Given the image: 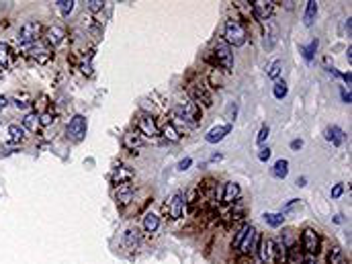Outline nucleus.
Wrapping results in <instances>:
<instances>
[{
	"label": "nucleus",
	"mask_w": 352,
	"mask_h": 264,
	"mask_svg": "<svg viewBox=\"0 0 352 264\" xmlns=\"http://www.w3.org/2000/svg\"><path fill=\"white\" fill-rule=\"evenodd\" d=\"M262 27H264V47L272 49L276 45V39H279V27H276V23L272 19L264 21Z\"/></svg>",
	"instance_id": "18"
},
{
	"label": "nucleus",
	"mask_w": 352,
	"mask_h": 264,
	"mask_svg": "<svg viewBox=\"0 0 352 264\" xmlns=\"http://www.w3.org/2000/svg\"><path fill=\"white\" fill-rule=\"evenodd\" d=\"M41 31H43V27H41L39 21H27V23L19 29L17 41H19L21 45H31V43H35V41L41 37Z\"/></svg>",
	"instance_id": "7"
},
{
	"label": "nucleus",
	"mask_w": 352,
	"mask_h": 264,
	"mask_svg": "<svg viewBox=\"0 0 352 264\" xmlns=\"http://www.w3.org/2000/svg\"><path fill=\"white\" fill-rule=\"evenodd\" d=\"M7 104H9V98L7 96H0V111L7 109Z\"/></svg>",
	"instance_id": "49"
},
{
	"label": "nucleus",
	"mask_w": 352,
	"mask_h": 264,
	"mask_svg": "<svg viewBox=\"0 0 352 264\" xmlns=\"http://www.w3.org/2000/svg\"><path fill=\"white\" fill-rule=\"evenodd\" d=\"M299 264H315V256H311V254H303Z\"/></svg>",
	"instance_id": "44"
},
{
	"label": "nucleus",
	"mask_w": 352,
	"mask_h": 264,
	"mask_svg": "<svg viewBox=\"0 0 352 264\" xmlns=\"http://www.w3.org/2000/svg\"><path fill=\"white\" fill-rule=\"evenodd\" d=\"M297 184H299V187H305V178H303V176H301V178H299V180H297Z\"/></svg>",
	"instance_id": "53"
},
{
	"label": "nucleus",
	"mask_w": 352,
	"mask_h": 264,
	"mask_svg": "<svg viewBox=\"0 0 352 264\" xmlns=\"http://www.w3.org/2000/svg\"><path fill=\"white\" fill-rule=\"evenodd\" d=\"M268 134H270L268 125H262V127H260V131H258V136H256V144H258V146H262V144L268 140Z\"/></svg>",
	"instance_id": "40"
},
{
	"label": "nucleus",
	"mask_w": 352,
	"mask_h": 264,
	"mask_svg": "<svg viewBox=\"0 0 352 264\" xmlns=\"http://www.w3.org/2000/svg\"><path fill=\"white\" fill-rule=\"evenodd\" d=\"M258 256L262 260V264H279V256H276V242L272 237H260L258 235V244H256Z\"/></svg>",
	"instance_id": "5"
},
{
	"label": "nucleus",
	"mask_w": 352,
	"mask_h": 264,
	"mask_svg": "<svg viewBox=\"0 0 352 264\" xmlns=\"http://www.w3.org/2000/svg\"><path fill=\"white\" fill-rule=\"evenodd\" d=\"M317 47H319V41H317V39H311V43H309V45L301 47L303 58H305L307 62H311V60H313V56H315V51H317Z\"/></svg>",
	"instance_id": "34"
},
{
	"label": "nucleus",
	"mask_w": 352,
	"mask_h": 264,
	"mask_svg": "<svg viewBox=\"0 0 352 264\" xmlns=\"http://www.w3.org/2000/svg\"><path fill=\"white\" fill-rule=\"evenodd\" d=\"M297 205H299V201H297V199H293V201H289V203L285 205V209H283V215H285V213H289L291 209H295Z\"/></svg>",
	"instance_id": "45"
},
{
	"label": "nucleus",
	"mask_w": 352,
	"mask_h": 264,
	"mask_svg": "<svg viewBox=\"0 0 352 264\" xmlns=\"http://www.w3.org/2000/svg\"><path fill=\"white\" fill-rule=\"evenodd\" d=\"M86 129H88V121H86V117H84V115H74V117L70 119V123H68L66 136H68V140H70V142L78 144V142H82V140L86 138Z\"/></svg>",
	"instance_id": "6"
},
{
	"label": "nucleus",
	"mask_w": 352,
	"mask_h": 264,
	"mask_svg": "<svg viewBox=\"0 0 352 264\" xmlns=\"http://www.w3.org/2000/svg\"><path fill=\"white\" fill-rule=\"evenodd\" d=\"M223 158V154H213L211 156V162H217V160H221Z\"/></svg>",
	"instance_id": "50"
},
{
	"label": "nucleus",
	"mask_w": 352,
	"mask_h": 264,
	"mask_svg": "<svg viewBox=\"0 0 352 264\" xmlns=\"http://www.w3.org/2000/svg\"><path fill=\"white\" fill-rule=\"evenodd\" d=\"M143 231L145 233H156L158 231V227H160V217L156 215V213H152V211H147L145 215H143Z\"/></svg>",
	"instance_id": "22"
},
{
	"label": "nucleus",
	"mask_w": 352,
	"mask_h": 264,
	"mask_svg": "<svg viewBox=\"0 0 352 264\" xmlns=\"http://www.w3.org/2000/svg\"><path fill=\"white\" fill-rule=\"evenodd\" d=\"M270 154H272L270 148H262V150L258 152V160H260V162H266V160L270 158Z\"/></svg>",
	"instance_id": "42"
},
{
	"label": "nucleus",
	"mask_w": 352,
	"mask_h": 264,
	"mask_svg": "<svg viewBox=\"0 0 352 264\" xmlns=\"http://www.w3.org/2000/svg\"><path fill=\"white\" fill-rule=\"evenodd\" d=\"M64 37H66V31L62 27H49L45 31V43H47V47H58L64 41Z\"/></svg>",
	"instance_id": "20"
},
{
	"label": "nucleus",
	"mask_w": 352,
	"mask_h": 264,
	"mask_svg": "<svg viewBox=\"0 0 352 264\" xmlns=\"http://www.w3.org/2000/svg\"><path fill=\"white\" fill-rule=\"evenodd\" d=\"M328 264H346V260H344V252L340 250V246L330 248V258H328Z\"/></svg>",
	"instance_id": "31"
},
{
	"label": "nucleus",
	"mask_w": 352,
	"mask_h": 264,
	"mask_svg": "<svg viewBox=\"0 0 352 264\" xmlns=\"http://www.w3.org/2000/svg\"><path fill=\"white\" fill-rule=\"evenodd\" d=\"M86 9H88L90 13H100V11L105 9V3H103V0H88V3H86Z\"/></svg>",
	"instance_id": "39"
},
{
	"label": "nucleus",
	"mask_w": 352,
	"mask_h": 264,
	"mask_svg": "<svg viewBox=\"0 0 352 264\" xmlns=\"http://www.w3.org/2000/svg\"><path fill=\"white\" fill-rule=\"evenodd\" d=\"M160 136L164 138V140H168V142H181V131L176 129L172 123H166L162 129H160Z\"/></svg>",
	"instance_id": "24"
},
{
	"label": "nucleus",
	"mask_w": 352,
	"mask_h": 264,
	"mask_svg": "<svg viewBox=\"0 0 352 264\" xmlns=\"http://www.w3.org/2000/svg\"><path fill=\"white\" fill-rule=\"evenodd\" d=\"M121 142H123V148L129 150V152H133V154L145 146V138L139 134V131H125Z\"/></svg>",
	"instance_id": "14"
},
{
	"label": "nucleus",
	"mask_w": 352,
	"mask_h": 264,
	"mask_svg": "<svg viewBox=\"0 0 352 264\" xmlns=\"http://www.w3.org/2000/svg\"><path fill=\"white\" fill-rule=\"evenodd\" d=\"M191 166H193V158H189V156H187V158H183V160L179 162V170H181V172L189 170Z\"/></svg>",
	"instance_id": "41"
},
{
	"label": "nucleus",
	"mask_w": 352,
	"mask_h": 264,
	"mask_svg": "<svg viewBox=\"0 0 352 264\" xmlns=\"http://www.w3.org/2000/svg\"><path fill=\"white\" fill-rule=\"evenodd\" d=\"M23 129L25 131H31V134H37V129H39V115L37 113H27L23 117Z\"/></svg>",
	"instance_id": "27"
},
{
	"label": "nucleus",
	"mask_w": 352,
	"mask_h": 264,
	"mask_svg": "<svg viewBox=\"0 0 352 264\" xmlns=\"http://www.w3.org/2000/svg\"><path fill=\"white\" fill-rule=\"evenodd\" d=\"M25 134H27V131L23 129V125H17V123L9 125V140H11L13 144H21V142H25Z\"/></svg>",
	"instance_id": "26"
},
{
	"label": "nucleus",
	"mask_w": 352,
	"mask_h": 264,
	"mask_svg": "<svg viewBox=\"0 0 352 264\" xmlns=\"http://www.w3.org/2000/svg\"><path fill=\"white\" fill-rule=\"evenodd\" d=\"M223 72L219 70V68H211L209 66V76H207V86H211V88H221L223 86Z\"/></svg>",
	"instance_id": "25"
},
{
	"label": "nucleus",
	"mask_w": 352,
	"mask_h": 264,
	"mask_svg": "<svg viewBox=\"0 0 352 264\" xmlns=\"http://www.w3.org/2000/svg\"><path fill=\"white\" fill-rule=\"evenodd\" d=\"M303 148V140H293L291 142V150H301Z\"/></svg>",
	"instance_id": "47"
},
{
	"label": "nucleus",
	"mask_w": 352,
	"mask_h": 264,
	"mask_svg": "<svg viewBox=\"0 0 352 264\" xmlns=\"http://www.w3.org/2000/svg\"><path fill=\"white\" fill-rule=\"evenodd\" d=\"M248 225H250V223H244V225L236 231V235H234V240H232V250H238V248H240V244H242V240H244V235H246V231H248Z\"/></svg>",
	"instance_id": "36"
},
{
	"label": "nucleus",
	"mask_w": 352,
	"mask_h": 264,
	"mask_svg": "<svg viewBox=\"0 0 352 264\" xmlns=\"http://www.w3.org/2000/svg\"><path fill=\"white\" fill-rule=\"evenodd\" d=\"M174 113H176V117H179V119H183L189 127H197L201 123V119H203V109L199 104H195L193 100L179 102V104H176V109H174Z\"/></svg>",
	"instance_id": "4"
},
{
	"label": "nucleus",
	"mask_w": 352,
	"mask_h": 264,
	"mask_svg": "<svg viewBox=\"0 0 352 264\" xmlns=\"http://www.w3.org/2000/svg\"><path fill=\"white\" fill-rule=\"evenodd\" d=\"M256 244H258V231H256L254 225H248V231H246V235H244L238 252L242 256H252V252L256 250Z\"/></svg>",
	"instance_id": "13"
},
{
	"label": "nucleus",
	"mask_w": 352,
	"mask_h": 264,
	"mask_svg": "<svg viewBox=\"0 0 352 264\" xmlns=\"http://www.w3.org/2000/svg\"><path fill=\"white\" fill-rule=\"evenodd\" d=\"M250 9H252V17L258 19L260 23L272 19L274 15V3H270V0H254V3H250Z\"/></svg>",
	"instance_id": "9"
},
{
	"label": "nucleus",
	"mask_w": 352,
	"mask_h": 264,
	"mask_svg": "<svg viewBox=\"0 0 352 264\" xmlns=\"http://www.w3.org/2000/svg\"><path fill=\"white\" fill-rule=\"evenodd\" d=\"M209 54H211L215 66H217L221 72H225V74L234 72V54H232V47L223 41V37H217V39H215L213 49H211Z\"/></svg>",
	"instance_id": "3"
},
{
	"label": "nucleus",
	"mask_w": 352,
	"mask_h": 264,
	"mask_svg": "<svg viewBox=\"0 0 352 264\" xmlns=\"http://www.w3.org/2000/svg\"><path fill=\"white\" fill-rule=\"evenodd\" d=\"M187 94H189V100H193L195 104L199 107H213V94H211V88L207 86L205 80H201L199 76H193L189 82H187Z\"/></svg>",
	"instance_id": "1"
},
{
	"label": "nucleus",
	"mask_w": 352,
	"mask_h": 264,
	"mask_svg": "<svg viewBox=\"0 0 352 264\" xmlns=\"http://www.w3.org/2000/svg\"><path fill=\"white\" fill-rule=\"evenodd\" d=\"M230 131H232V125H215L207 131L205 140H207V144H219L225 136H230Z\"/></svg>",
	"instance_id": "19"
},
{
	"label": "nucleus",
	"mask_w": 352,
	"mask_h": 264,
	"mask_svg": "<svg viewBox=\"0 0 352 264\" xmlns=\"http://www.w3.org/2000/svg\"><path fill=\"white\" fill-rule=\"evenodd\" d=\"M301 248H303L305 254L317 256V252H319V233L313 227H305L301 231Z\"/></svg>",
	"instance_id": "8"
},
{
	"label": "nucleus",
	"mask_w": 352,
	"mask_h": 264,
	"mask_svg": "<svg viewBox=\"0 0 352 264\" xmlns=\"http://www.w3.org/2000/svg\"><path fill=\"white\" fill-rule=\"evenodd\" d=\"M121 244H123V248H125L127 252L139 250V246H141V231H139L135 225L127 227L125 233H123V237H121Z\"/></svg>",
	"instance_id": "12"
},
{
	"label": "nucleus",
	"mask_w": 352,
	"mask_h": 264,
	"mask_svg": "<svg viewBox=\"0 0 352 264\" xmlns=\"http://www.w3.org/2000/svg\"><path fill=\"white\" fill-rule=\"evenodd\" d=\"M56 5H58V11H60L64 17H68V15L74 11V5H76V3H74V0H58Z\"/></svg>",
	"instance_id": "35"
},
{
	"label": "nucleus",
	"mask_w": 352,
	"mask_h": 264,
	"mask_svg": "<svg viewBox=\"0 0 352 264\" xmlns=\"http://www.w3.org/2000/svg\"><path fill=\"white\" fill-rule=\"evenodd\" d=\"M272 92H274V98H276V100H283V98L289 94V86H287V82H285V80H276V82H274Z\"/></svg>",
	"instance_id": "32"
},
{
	"label": "nucleus",
	"mask_w": 352,
	"mask_h": 264,
	"mask_svg": "<svg viewBox=\"0 0 352 264\" xmlns=\"http://www.w3.org/2000/svg\"><path fill=\"white\" fill-rule=\"evenodd\" d=\"M281 68H283V64H281L279 60H276V62H272V64H270V68H268V78L276 82V80H279V76H281Z\"/></svg>",
	"instance_id": "37"
},
{
	"label": "nucleus",
	"mask_w": 352,
	"mask_h": 264,
	"mask_svg": "<svg viewBox=\"0 0 352 264\" xmlns=\"http://www.w3.org/2000/svg\"><path fill=\"white\" fill-rule=\"evenodd\" d=\"M340 76H342V78L348 82V86H350V80H352V78H350V72H348V74H340Z\"/></svg>",
	"instance_id": "51"
},
{
	"label": "nucleus",
	"mask_w": 352,
	"mask_h": 264,
	"mask_svg": "<svg viewBox=\"0 0 352 264\" xmlns=\"http://www.w3.org/2000/svg\"><path fill=\"white\" fill-rule=\"evenodd\" d=\"M342 193H344V187H342V184H336V187L332 189V199H338V197H342Z\"/></svg>",
	"instance_id": "43"
},
{
	"label": "nucleus",
	"mask_w": 352,
	"mask_h": 264,
	"mask_svg": "<svg viewBox=\"0 0 352 264\" xmlns=\"http://www.w3.org/2000/svg\"><path fill=\"white\" fill-rule=\"evenodd\" d=\"M340 92H342V98H344V102H350V100H352V96H350V90H346V88H340Z\"/></svg>",
	"instance_id": "46"
},
{
	"label": "nucleus",
	"mask_w": 352,
	"mask_h": 264,
	"mask_svg": "<svg viewBox=\"0 0 352 264\" xmlns=\"http://www.w3.org/2000/svg\"><path fill=\"white\" fill-rule=\"evenodd\" d=\"M287 174H289V162H287V160H279V162L272 166V176H274L276 180H283V178H287Z\"/></svg>",
	"instance_id": "28"
},
{
	"label": "nucleus",
	"mask_w": 352,
	"mask_h": 264,
	"mask_svg": "<svg viewBox=\"0 0 352 264\" xmlns=\"http://www.w3.org/2000/svg\"><path fill=\"white\" fill-rule=\"evenodd\" d=\"M236 109H238L236 104H230V109H228V115H230V121H234V119H236Z\"/></svg>",
	"instance_id": "48"
},
{
	"label": "nucleus",
	"mask_w": 352,
	"mask_h": 264,
	"mask_svg": "<svg viewBox=\"0 0 352 264\" xmlns=\"http://www.w3.org/2000/svg\"><path fill=\"white\" fill-rule=\"evenodd\" d=\"M264 221L270 227H281L285 223V215L283 213H264Z\"/></svg>",
	"instance_id": "33"
},
{
	"label": "nucleus",
	"mask_w": 352,
	"mask_h": 264,
	"mask_svg": "<svg viewBox=\"0 0 352 264\" xmlns=\"http://www.w3.org/2000/svg\"><path fill=\"white\" fill-rule=\"evenodd\" d=\"M315 15H317V3H315V0H309L307 7H305V17H303V21H305V25H307V27H311V25H313Z\"/></svg>",
	"instance_id": "29"
},
{
	"label": "nucleus",
	"mask_w": 352,
	"mask_h": 264,
	"mask_svg": "<svg viewBox=\"0 0 352 264\" xmlns=\"http://www.w3.org/2000/svg\"><path fill=\"white\" fill-rule=\"evenodd\" d=\"M242 197V189H240V184L238 182H234V180H228L225 184H223V195H221V201L225 203V205H234V203H238V199Z\"/></svg>",
	"instance_id": "17"
},
{
	"label": "nucleus",
	"mask_w": 352,
	"mask_h": 264,
	"mask_svg": "<svg viewBox=\"0 0 352 264\" xmlns=\"http://www.w3.org/2000/svg\"><path fill=\"white\" fill-rule=\"evenodd\" d=\"M11 60H13V49H11V45H9V43H0V66L7 68V66L11 64Z\"/></svg>",
	"instance_id": "30"
},
{
	"label": "nucleus",
	"mask_w": 352,
	"mask_h": 264,
	"mask_svg": "<svg viewBox=\"0 0 352 264\" xmlns=\"http://www.w3.org/2000/svg\"><path fill=\"white\" fill-rule=\"evenodd\" d=\"M29 56H31L33 60H37L39 64H45V62L52 60V51H49V47H45V45L31 47V49H29Z\"/></svg>",
	"instance_id": "23"
},
{
	"label": "nucleus",
	"mask_w": 352,
	"mask_h": 264,
	"mask_svg": "<svg viewBox=\"0 0 352 264\" xmlns=\"http://www.w3.org/2000/svg\"><path fill=\"white\" fill-rule=\"evenodd\" d=\"M54 113L52 111H45V113H41L39 115V127H49L52 123H54Z\"/></svg>",
	"instance_id": "38"
},
{
	"label": "nucleus",
	"mask_w": 352,
	"mask_h": 264,
	"mask_svg": "<svg viewBox=\"0 0 352 264\" xmlns=\"http://www.w3.org/2000/svg\"><path fill=\"white\" fill-rule=\"evenodd\" d=\"M223 41L230 47H244L248 41V31L244 27V23L236 17H230L223 25Z\"/></svg>",
	"instance_id": "2"
},
{
	"label": "nucleus",
	"mask_w": 352,
	"mask_h": 264,
	"mask_svg": "<svg viewBox=\"0 0 352 264\" xmlns=\"http://www.w3.org/2000/svg\"><path fill=\"white\" fill-rule=\"evenodd\" d=\"M113 197H115L117 207H121V209L127 207V205L133 201V184L129 182V184H119V187H115Z\"/></svg>",
	"instance_id": "15"
},
{
	"label": "nucleus",
	"mask_w": 352,
	"mask_h": 264,
	"mask_svg": "<svg viewBox=\"0 0 352 264\" xmlns=\"http://www.w3.org/2000/svg\"><path fill=\"white\" fill-rule=\"evenodd\" d=\"M133 178H135V170L131 166H117L111 176V182L115 187H119V184H129Z\"/></svg>",
	"instance_id": "16"
},
{
	"label": "nucleus",
	"mask_w": 352,
	"mask_h": 264,
	"mask_svg": "<svg viewBox=\"0 0 352 264\" xmlns=\"http://www.w3.org/2000/svg\"><path fill=\"white\" fill-rule=\"evenodd\" d=\"M346 56H348V62H350V60H352V47H350V45H348V51H346Z\"/></svg>",
	"instance_id": "52"
},
{
	"label": "nucleus",
	"mask_w": 352,
	"mask_h": 264,
	"mask_svg": "<svg viewBox=\"0 0 352 264\" xmlns=\"http://www.w3.org/2000/svg\"><path fill=\"white\" fill-rule=\"evenodd\" d=\"M137 129H139V134H141L143 138H158V136H160V127H158L156 119H154L149 113L139 115V119H137Z\"/></svg>",
	"instance_id": "10"
},
{
	"label": "nucleus",
	"mask_w": 352,
	"mask_h": 264,
	"mask_svg": "<svg viewBox=\"0 0 352 264\" xmlns=\"http://www.w3.org/2000/svg\"><path fill=\"white\" fill-rule=\"evenodd\" d=\"M164 209L170 213L172 219H181L183 213L187 211V209H185V193H183V191H176V193L168 199V203H166Z\"/></svg>",
	"instance_id": "11"
},
{
	"label": "nucleus",
	"mask_w": 352,
	"mask_h": 264,
	"mask_svg": "<svg viewBox=\"0 0 352 264\" xmlns=\"http://www.w3.org/2000/svg\"><path fill=\"white\" fill-rule=\"evenodd\" d=\"M344 138H346L344 131H342L338 125H330V127L325 129V140H328L332 146H336V148L344 144Z\"/></svg>",
	"instance_id": "21"
}]
</instances>
